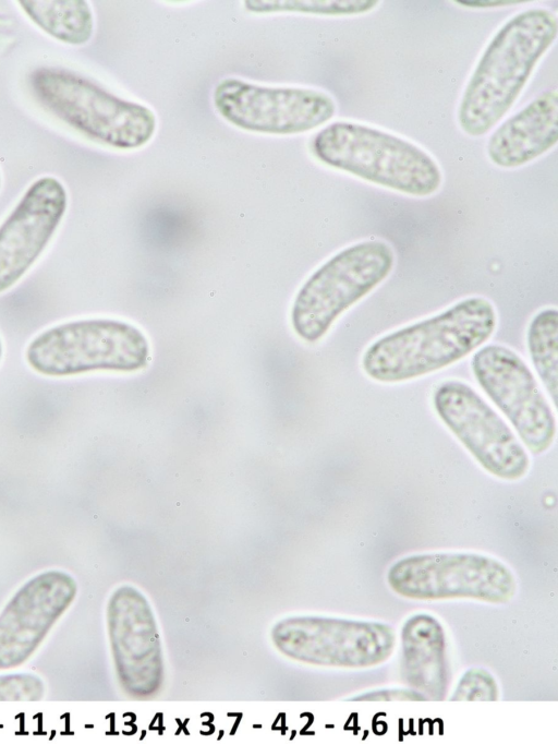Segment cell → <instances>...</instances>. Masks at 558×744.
Instances as JSON below:
<instances>
[{
	"label": "cell",
	"instance_id": "obj_1",
	"mask_svg": "<svg viewBox=\"0 0 558 744\" xmlns=\"http://www.w3.org/2000/svg\"><path fill=\"white\" fill-rule=\"evenodd\" d=\"M496 325L488 299L465 298L376 339L363 353L362 369L380 383L414 380L465 358L492 337Z\"/></svg>",
	"mask_w": 558,
	"mask_h": 744
},
{
	"label": "cell",
	"instance_id": "obj_2",
	"mask_svg": "<svg viewBox=\"0 0 558 744\" xmlns=\"http://www.w3.org/2000/svg\"><path fill=\"white\" fill-rule=\"evenodd\" d=\"M556 15L530 9L494 35L463 92L458 121L471 136L487 133L513 106L536 63L557 37Z\"/></svg>",
	"mask_w": 558,
	"mask_h": 744
},
{
	"label": "cell",
	"instance_id": "obj_3",
	"mask_svg": "<svg viewBox=\"0 0 558 744\" xmlns=\"http://www.w3.org/2000/svg\"><path fill=\"white\" fill-rule=\"evenodd\" d=\"M312 151L331 168L408 195L428 196L441 184L440 169L425 151L369 125L333 122L315 135Z\"/></svg>",
	"mask_w": 558,
	"mask_h": 744
},
{
	"label": "cell",
	"instance_id": "obj_4",
	"mask_svg": "<svg viewBox=\"0 0 558 744\" xmlns=\"http://www.w3.org/2000/svg\"><path fill=\"white\" fill-rule=\"evenodd\" d=\"M36 373L68 377L96 371L134 372L149 360L144 333L125 321L90 317L63 322L37 334L25 349Z\"/></svg>",
	"mask_w": 558,
	"mask_h": 744
},
{
	"label": "cell",
	"instance_id": "obj_5",
	"mask_svg": "<svg viewBox=\"0 0 558 744\" xmlns=\"http://www.w3.org/2000/svg\"><path fill=\"white\" fill-rule=\"evenodd\" d=\"M29 83L41 107L101 144L137 148L156 131V117L148 107L122 99L73 72L40 68L31 74Z\"/></svg>",
	"mask_w": 558,
	"mask_h": 744
},
{
	"label": "cell",
	"instance_id": "obj_6",
	"mask_svg": "<svg viewBox=\"0 0 558 744\" xmlns=\"http://www.w3.org/2000/svg\"><path fill=\"white\" fill-rule=\"evenodd\" d=\"M395 253L381 240L352 244L327 260L294 297L290 320L307 343L323 338L337 319L380 285L392 271Z\"/></svg>",
	"mask_w": 558,
	"mask_h": 744
},
{
	"label": "cell",
	"instance_id": "obj_7",
	"mask_svg": "<svg viewBox=\"0 0 558 744\" xmlns=\"http://www.w3.org/2000/svg\"><path fill=\"white\" fill-rule=\"evenodd\" d=\"M390 588L414 600L475 599L509 601L515 578L507 565L478 553H422L395 562L387 574Z\"/></svg>",
	"mask_w": 558,
	"mask_h": 744
},
{
	"label": "cell",
	"instance_id": "obj_8",
	"mask_svg": "<svg viewBox=\"0 0 558 744\" xmlns=\"http://www.w3.org/2000/svg\"><path fill=\"white\" fill-rule=\"evenodd\" d=\"M287 657L316 665L361 669L386 661L395 647L393 629L383 623L325 616H294L271 631Z\"/></svg>",
	"mask_w": 558,
	"mask_h": 744
},
{
	"label": "cell",
	"instance_id": "obj_9",
	"mask_svg": "<svg viewBox=\"0 0 558 744\" xmlns=\"http://www.w3.org/2000/svg\"><path fill=\"white\" fill-rule=\"evenodd\" d=\"M439 419L481 467L501 480H519L530 468V457L508 423L469 384L449 380L433 393Z\"/></svg>",
	"mask_w": 558,
	"mask_h": 744
},
{
	"label": "cell",
	"instance_id": "obj_10",
	"mask_svg": "<svg viewBox=\"0 0 558 744\" xmlns=\"http://www.w3.org/2000/svg\"><path fill=\"white\" fill-rule=\"evenodd\" d=\"M471 367L523 446L535 455L546 452L556 439V417L524 360L506 346L490 344L473 355Z\"/></svg>",
	"mask_w": 558,
	"mask_h": 744
},
{
	"label": "cell",
	"instance_id": "obj_11",
	"mask_svg": "<svg viewBox=\"0 0 558 744\" xmlns=\"http://www.w3.org/2000/svg\"><path fill=\"white\" fill-rule=\"evenodd\" d=\"M214 104L231 124L268 134L306 132L325 124L336 112L333 99L323 92L268 87L231 77L217 84Z\"/></svg>",
	"mask_w": 558,
	"mask_h": 744
},
{
	"label": "cell",
	"instance_id": "obj_12",
	"mask_svg": "<svg viewBox=\"0 0 558 744\" xmlns=\"http://www.w3.org/2000/svg\"><path fill=\"white\" fill-rule=\"evenodd\" d=\"M107 631L122 689L136 698L156 694L163 680L161 643L151 608L136 588L124 585L111 593Z\"/></svg>",
	"mask_w": 558,
	"mask_h": 744
},
{
	"label": "cell",
	"instance_id": "obj_13",
	"mask_svg": "<svg viewBox=\"0 0 558 744\" xmlns=\"http://www.w3.org/2000/svg\"><path fill=\"white\" fill-rule=\"evenodd\" d=\"M76 593L75 579L63 571L41 572L27 580L0 613V670L26 662Z\"/></svg>",
	"mask_w": 558,
	"mask_h": 744
},
{
	"label": "cell",
	"instance_id": "obj_14",
	"mask_svg": "<svg viewBox=\"0 0 558 744\" xmlns=\"http://www.w3.org/2000/svg\"><path fill=\"white\" fill-rule=\"evenodd\" d=\"M68 204L63 184L41 177L0 225V293L14 287L53 237Z\"/></svg>",
	"mask_w": 558,
	"mask_h": 744
},
{
	"label": "cell",
	"instance_id": "obj_15",
	"mask_svg": "<svg viewBox=\"0 0 558 744\" xmlns=\"http://www.w3.org/2000/svg\"><path fill=\"white\" fill-rule=\"evenodd\" d=\"M558 140V94L547 91L502 122L487 143L497 166L525 165L554 147Z\"/></svg>",
	"mask_w": 558,
	"mask_h": 744
},
{
	"label": "cell",
	"instance_id": "obj_16",
	"mask_svg": "<svg viewBox=\"0 0 558 744\" xmlns=\"http://www.w3.org/2000/svg\"><path fill=\"white\" fill-rule=\"evenodd\" d=\"M401 673L404 682L426 700H440L448 688L446 637L440 623L415 614L401 631Z\"/></svg>",
	"mask_w": 558,
	"mask_h": 744
},
{
	"label": "cell",
	"instance_id": "obj_17",
	"mask_svg": "<svg viewBox=\"0 0 558 744\" xmlns=\"http://www.w3.org/2000/svg\"><path fill=\"white\" fill-rule=\"evenodd\" d=\"M24 13L45 33L71 45H82L93 34L94 21L84 0H22Z\"/></svg>",
	"mask_w": 558,
	"mask_h": 744
},
{
	"label": "cell",
	"instance_id": "obj_18",
	"mask_svg": "<svg viewBox=\"0 0 558 744\" xmlns=\"http://www.w3.org/2000/svg\"><path fill=\"white\" fill-rule=\"evenodd\" d=\"M526 344L533 367L554 406L558 395V311L546 308L531 320Z\"/></svg>",
	"mask_w": 558,
	"mask_h": 744
},
{
	"label": "cell",
	"instance_id": "obj_19",
	"mask_svg": "<svg viewBox=\"0 0 558 744\" xmlns=\"http://www.w3.org/2000/svg\"><path fill=\"white\" fill-rule=\"evenodd\" d=\"M376 0H247L246 10L255 13L299 12L315 15H355L373 10Z\"/></svg>",
	"mask_w": 558,
	"mask_h": 744
},
{
	"label": "cell",
	"instance_id": "obj_20",
	"mask_svg": "<svg viewBox=\"0 0 558 744\" xmlns=\"http://www.w3.org/2000/svg\"><path fill=\"white\" fill-rule=\"evenodd\" d=\"M45 683L32 673L0 675V701H37L45 695Z\"/></svg>",
	"mask_w": 558,
	"mask_h": 744
},
{
	"label": "cell",
	"instance_id": "obj_21",
	"mask_svg": "<svg viewBox=\"0 0 558 744\" xmlns=\"http://www.w3.org/2000/svg\"><path fill=\"white\" fill-rule=\"evenodd\" d=\"M498 687L495 679L484 669H470L460 679L451 700H496Z\"/></svg>",
	"mask_w": 558,
	"mask_h": 744
},
{
	"label": "cell",
	"instance_id": "obj_22",
	"mask_svg": "<svg viewBox=\"0 0 558 744\" xmlns=\"http://www.w3.org/2000/svg\"><path fill=\"white\" fill-rule=\"evenodd\" d=\"M354 700H426L420 693L413 689H380L367 694H362Z\"/></svg>",
	"mask_w": 558,
	"mask_h": 744
},
{
	"label": "cell",
	"instance_id": "obj_23",
	"mask_svg": "<svg viewBox=\"0 0 558 744\" xmlns=\"http://www.w3.org/2000/svg\"><path fill=\"white\" fill-rule=\"evenodd\" d=\"M522 2L523 1H506V0H504V1H498V0H494V1H487V0H485V1H483V0H480V1L478 0L477 1H473V0H471V1H464V0L463 1H456V3H458V4H461L464 7H470V8L502 7V5L518 4V3H522Z\"/></svg>",
	"mask_w": 558,
	"mask_h": 744
},
{
	"label": "cell",
	"instance_id": "obj_24",
	"mask_svg": "<svg viewBox=\"0 0 558 744\" xmlns=\"http://www.w3.org/2000/svg\"><path fill=\"white\" fill-rule=\"evenodd\" d=\"M2 356H3V343H2L1 335H0V362H1Z\"/></svg>",
	"mask_w": 558,
	"mask_h": 744
},
{
	"label": "cell",
	"instance_id": "obj_25",
	"mask_svg": "<svg viewBox=\"0 0 558 744\" xmlns=\"http://www.w3.org/2000/svg\"><path fill=\"white\" fill-rule=\"evenodd\" d=\"M0 187H1V177H0Z\"/></svg>",
	"mask_w": 558,
	"mask_h": 744
}]
</instances>
